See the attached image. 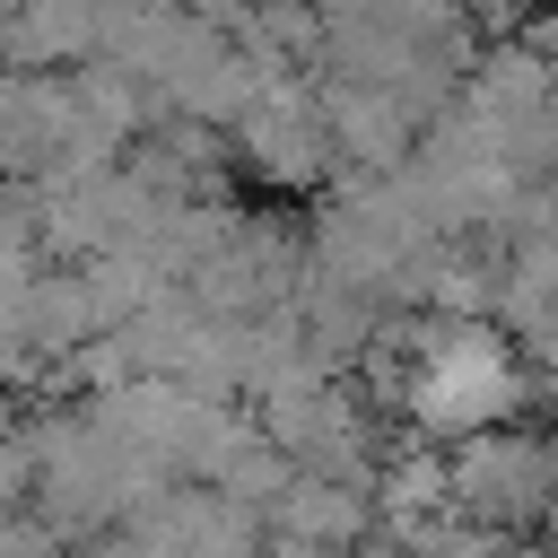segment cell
Segmentation results:
<instances>
[{
	"label": "cell",
	"mask_w": 558,
	"mask_h": 558,
	"mask_svg": "<svg viewBox=\"0 0 558 558\" xmlns=\"http://www.w3.org/2000/svg\"><path fill=\"white\" fill-rule=\"evenodd\" d=\"M549 480H558L549 436H532V427H514V418L471 427V436L445 445V488H453V506L480 514V523H497V532H532Z\"/></svg>",
	"instance_id": "6da1fadb"
},
{
	"label": "cell",
	"mask_w": 558,
	"mask_h": 558,
	"mask_svg": "<svg viewBox=\"0 0 558 558\" xmlns=\"http://www.w3.org/2000/svg\"><path fill=\"white\" fill-rule=\"evenodd\" d=\"M314 113H323V131H331L340 174H384V166H401L410 140H418V122L401 113V96H392V87H366V78H314Z\"/></svg>",
	"instance_id": "7a4b0ae2"
},
{
	"label": "cell",
	"mask_w": 558,
	"mask_h": 558,
	"mask_svg": "<svg viewBox=\"0 0 558 558\" xmlns=\"http://www.w3.org/2000/svg\"><path fill=\"white\" fill-rule=\"evenodd\" d=\"M262 532L305 541L314 558H349V549L375 532V488L331 480V471H288V480H279V497L262 506Z\"/></svg>",
	"instance_id": "3957f363"
},
{
	"label": "cell",
	"mask_w": 558,
	"mask_h": 558,
	"mask_svg": "<svg viewBox=\"0 0 558 558\" xmlns=\"http://www.w3.org/2000/svg\"><path fill=\"white\" fill-rule=\"evenodd\" d=\"M288 305H296V331L314 340V357L340 366V375H349V357H357V349L375 340V323H384V296H375L366 279H331V270H305Z\"/></svg>",
	"instance_id": "277c9868"
},
{
	"label": "cell",
	"mask_w": 558,
	"mask_h": 558,
	"mask_svg": "<svg viewBox=\"0 0 558 558\" xmlns=\"http://www.w3.org/2000/svg\"><path fill=\"white\" fill-rule=\"evenodd\" d=\"M96 52V9L87 0H17L0 35V70H78Z\"/></svg>",
	"instance_id": "5b68a950"
},
{
	"label": "cell",
	"mask_w": 558,
	"mask_h": 558,
	"mask_svg": "<svg viewBox=\"0 0 558 558\" xmlns=\"http://www.w3.org/2000/svg\"><path fill=\"white\" fill-rule=\"evenodd\" d=\"M87 331H105V323H96V296H87L78 262H35V279H26V340L70 357Z\"/></svg>",
	"instance_id": "8992f818"
},
{
	"label": "cell",
	"mask_w": 558,
	"mask_h": 558,
	"mask_svg": "<svg viewBox=\"0 0 558 558\" xmlns=\"http://www.w3.org/2000/svg\"><path fill=\"white\" fill-rule=\"evenodd\" d=\"M523 44H532V52H541V61H549V70H558V0H549V9H532V17H523Z\"/></svg>",
	"instance_id": "52a82bcc"
},
{
	"label": "cell",
	"mask_w": 558,
	"mask_h": 558,
	"mask_svg": "<svg viewBox=\"0 0 558 558\" xmlns=\"http://www.w3.org/2000/svg\"><path fill=\"white\" fill-rule=\"evenodd\" d=\"M183 9H192L201 26H218V35H235V26H244V0H183Z\"/></svg>",
	"instance_id": "ba28073f"
},
{
	"label": "cell",
	"mask_w": 558,
	"mask_h": 558,
	"mask_svg": "<svg viewBox=\"0 0 558 558\" xmlns=\"http://www.w3.org/2000/svg\"><path fill=\"white\" fill-rule=\"evenodd\" d=\"M532 532H541V541L558 549V480H549V497H541V514H532Z\"/></svg>",
	"instance_id": "9c48e42d"
},
{
	"label": "cell",
	"mask_w": 558,
	"mask_h": 558,
	"mask_svg": "<svg viewBox=\"0 0 558 558\" xmlns=\"http://www.w3.org/2000/svg\"><path fill=\"white\" fill-rule=\"evenodd\" d=\"M549 453H558V436H549Z\"/></svg>",
	"instance_id": "30bf717a"
}]
</instances>
